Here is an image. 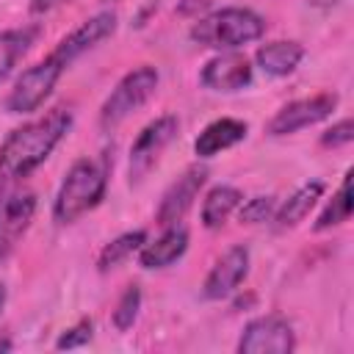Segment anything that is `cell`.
I'll list each match as a JSON object with an SVG mask.
<instances>
[{"label": "cell", "mask_w": 354, "mask_h": 354, "mask_svg": "<svg viewBox=\"0 0 354 354\" xmlns=\"http://www.w3.org/2000/svg\"><path fill=\"white\" fill-rule=\"evenodd\" d=\"M301 58H304V47H301L299 41H285V39L260 44L257 53H254L257 66H260L266 75H271V77H285V75H290V72L299 66Z\"/></svg>", "instance_id": "16"}, {"label": "cell", "mask_w": 354, "mask_h": 354, "mask_svg": "<svg viewBox=\"0 0 354 354\" xmlns=\"http://www.w3.org/2000/svg\"><path fill=\"white\" fill-rule=\"evenodd\" d=\"M274 210H277V199L274 196H254L241 207L238 218L243 224H260V221H268L274 216Z\"/></svg>", "instance_id": "23"}, {"label": "cell", "mask_w": 354, "mask_h": 354, "mask_svg": "<svg viewBox=\"0 0 354 354\" xmlns=\"http://www.w3.org/2000/svg\"><path fill=\"white\" fill-rule=\"evenodd\" d=\"M188 249V230L180 224L163 227V232L155 241H144V246L138 249V263L141 268H166L171 263H177Z\"/></svg>", "instance_id": "14"}, {"label": "cell", "mask_w": 354, "mask_h": 354, "mask_svg": "<svg viewBox=\"0 0 354 354\" xmlns=\"http://www.w3.org/2000/svg\"><path fill=\"white\" fill-rule=\"evenodd\" d=\"M207 180V171L202 166H191L185 169L163 194L160 205H158V213H155V224L163 230V227H171V224H180L183 216L191 210L194 199L199 196L202 185Z\"/></svg>", "instance_id": "10"}, {"label": "cell", "mask_w": 354, "mask_h": 354, "mask_svg": "<svg viewBox=\"0 0 354 354\" xmlns=\"http://www.w3.org/2000/svg\"><path fill=\"white\" fill-rule=\"evenodd\" d=\"M11 346H14V343H11L8 337H0V351H11Z\"/></svg>", "instance_id": "27"}, {"label": "cell", "mask_w": 354, "mask_h": 354, "mask_svg": "<svg viewBox=\"0 0 354 354\" xmlns=\"http://www.w3.org/2000/svg\"><path fill=\"white\" fill-rule=\"evenodd\" d=\"M263 33H266V19L252 8H241V6L218 8L196 19L191 28V39L213 50H238L249 41H257Z\"/></svg>", "instance_id": "3"}, {"label": "cell", "mask_w": 354, "mask_h": 354, "mask_svg": "<svg viewBox=\"0 0 354 354\" xmlns=\"http://www.w3.org/2000/svg\"><path fill=\"white\" fill-rule=\"evenodd\" d=\"M249 274V249L246 246H230L210 268V274L205 277L202 285V296L210 301L227 299L238 290V285L246 279Z\"/></svg>", "instance_id": "11"}, {"label": "cell", "mask_w": 354, "mask_h": 354, "mask_svg": "<svg viewBox=\"0 0 354 354\" xmlns=\"http://www.w3.org/2000/svg\"><path fill=\"white\" fill-rule=\"evenodd\" d=\"M108 3H111V0H108Z\"/></svg>", "instance_id": "29"}, {"label": "cell", "mask_w": 354, "mask_h": 354, "mask_svg": "<svg viewBox=\"0 0 354 354\" xmlns=\"http://www.w3.org/2000/svg\"><path fill=\"white\" fill-rule=\"evenodd\" d=\"M113 30H116V14H113V11H102V14H97V17L86 19V22H80L72 33H66V36L55 44L53 55H55L64 66H69L77 55H83V53H88L91 47H97V44H100L102 39H108Z\"/></svg>", "instance_id": "12"}, {"label": "cell", "mask_w": 354, "mask_h": 354, "mask_svg": "<svg viewBox=\"0 0 354 354\" xmlns=\"http://www.w3.org/2000/svg\"><path fill=\"white\" fill-rule=\"evenodd\" d=\"M202 86L210 91H241L252 83V64L235 50H224L202 66Z\"/></svg>", "instance_id": "13"}, {"label": "cell", "mask_w": 354, "mask_h": 354, "mask_svg": "<svg viewBox=\"0 0 354 354\" xmlns=\"http://www.w3.org/2000/svg\"><path fill=\"white\" fill-rule=\"evenodd\" d=\"M241 202H243V194L235 185H216V188H210L207 196L202 199V224L207 230H218L232 216V210Z\"/></svg>", "instance_id": "18"}, {"label": "cell", "mask_w": 354, "mask_h": 354, "mask_svg": "<svg viewBox=\"0 0 354 354\" xmlns=\"http://www.w3.org/2000/svg\"><path fill=\"white\" fill-rule=\"evenodd\" d=\"M64 3H69V0H30V14H33V17H41V14L55 11V8L64 6Z\"/></svg>", "instance_id": "26"}, {"label": "cell", "mask_w": 354, "mask_h": 354, "mask_svg": "<svg viewBox=\"0 0 354 354\" xmlns=\"http://www.w3.org/2000/svg\"><path fill=\"white\" fill-rule=\"evenodd\" d=\"M351 218V171L343 174V183L340 188L335 191V196L326 202V207L321 210L318 221H315V230H329V227H337L343 221Z\"/></svg>", "instance_id": "20"}, {"label": "cell", "mask_w": 354, "mask_h": 354, "mask_svg": "<svg viewBox=\"0 0 354 354\" xmlns=\"http://www.w3.org/2000/svg\"><path fill=\"white\" fill-rule=\"evenodd\" d=\"M69 127H72V111L58 105L44 116L11 130L0 144V191H8L36 166H41Z\"/></svg>", "instance_id": "1"}, {"label": "cell", "mask_w": 354, "mask_h": 354, "mask_svg": "<svg viewBox=\"0 0 354 354\" xmlns=\"http://www.w3.org/2000/svg\"><path fill=\"white\" fill-rule=\"evenodd\" d=\"M296 348L293 326L282 315H260L241 332V354H290Z\"/></svg>", "instance_id": "7"}, {"label": "cell", "mask_w": 354, "mask_h": 354, "mask_svg": "<svg viewBox=\"0 0 354 354\" xmlns=\"http://www.w3.org/2000/svg\"><path fill=\"white\" fill-rule=\"evenodd\" d=\"M36 28H17V30H0V83L11 75V69L17 66V61L30 50L33 39H36Z\"/></svg>", "instance_id": "19"}, {"label": "cell", "mask_w": 354, "mask_h": 354, "mask_svg": "<svg viewBox=\"0 0 354 354\" xmlns=\"http://www.w3.org/2000/svg\"><path fill=\"white\" fill-rule=\"evenodd\" d=\"M177 130H180L177 116L166 113V116H158L155 122H149L138 133V138L130 147V183H141L152 171V166L158 163L163 149L174 141Z\"/></svg>", "instance_id": "6"}, {"label": "cell", "mask_w": 354, "mask_h": 354, "mask_svg": "<svg viewBox=\"0 0 354 354\" xmlns=\"http://www.w3.org/2000/svg\"><path fill=\"white\" fill-rule=\"evenodd\" d=\"M158 69L155 66H138V69H133V72H127L119 83H116V88L105 97V102H102V108H100V127L102 130H113V127H119L133 111H138L152 94H155V88H158Z\"/></svg>", "instance_id": "4"}, {"label": "cell", "mask_w": 354, "mask_h": 354, "mask_svg": "<svg viewBox=\"0 0 354 354\" xmlns=\"http://www.w3.org/2000/svg\"><path fill=\"white\" fill-rule=\"evenodd\" d=\"M138 307H141V290H138V285H127L124 293H122L119 301H116L113 326H116L119 332H127V329L136 324V318H138Z\"/></svg>", "instance_id": "22"}, {"label": "cell", "mask_w": 354, "mask_h": 354, "mask_svg": "<svg viewBox=\"0 0 354 354\" xmlns=\"http://www.w3.org/2000/svg\"><path fill=\"white\" fill-rule=\"evenodd\" d=\"M354 138V122L351 119H340L337 124H332L324 136H321V144L324 147H343V144H348Z\"/></svg>", "instance_id": "25"}, {"label": "cell", "mask_w": 354, "mask_h": 354, "mask_svg": "<svg viewBox=\"0 0 354 354\" xmlns=\"http://www.w3.org/2000/svg\"><path fill=\"white\" fill-rule=\"evenodd\" d=\"M3 304H6V288L0 285V310H3Z\"/></svg>", "instance_id": "28"}, {"label": "cell", "mask_w": 354, "mask_h": 354, "mask_svg": "<svg viewBox=\"0 0 354 354\" xmlns=\"http://www.w3.org/2000/svg\"><path fill=\"white\" fill-rule=\"evenodd\" d=\"M321 194H324V183H321V180H313V183H304L301 188H296V191L274 210L277 227H296V224L313 210V205L321 199Z\"/></svg>", "instance_id": "17"}, {"label": "cell", "mask_w": 354, "mask_h": 354, "mask_svg": "<svg viewBox=\"0 0 354 354\" xmlns=\"http://www.w3.org/2000/svg\"><path fill=\"white\" fill-rule=\"evenodd\" d=\"M246 122H241V119H230V116H224V119H216V122H210L199 136H196V141H194V152L199 155V158H213V155H218L221 149H230V147H235L238 141H243L246 138Z\"/></svg>", "instance_id": "15"}, {"label": "cell", "mask_w": 354, "mask_h": 354, "mask_svg": "<svg viewBox=\"0 0 354 354\" xmlns=\"http://www.w3.org/2000/svg\"><path fill=\"white\" fill-rule=\"evenodd\" d=\"M335 105H337V94H329V91H321V94H313L304 100H293L271 116L266 133L268 136H290L296 130H304V127L318 124L326 116H332Z\"/></svg>", "instance_id": "8"}, {"label": "cell", "mask_w": 354, "mask_h": 354, "mask_svg": "<svg viewBox=\"0 0 354 354\" xmlns=\"http://www.w3.org/2000/svg\"><path fill=\"white\" fill-rule=\"evenodd\" d=\"M147 241V232L144 230H133V232H124L119 238H113L111 243L102 246L100 252V260H97V268L100 271H108V268H116L119 263H124L133 252H138Z\"/></svg>", "instance_id": "21"}, {"label": "cell", "mask_w": 354, "mask_h": 354, "mask_svg": "<svg viewBox=\"0 0 354 354\" xmlns=\"http://www.w3.org/2000/svg\"><path fill=\"white\" fill-rule=\"evenodd\" d=\"M105 188H108V166L102 160H88V158L75 160L55 194L53 218L58 224L77 221L83 213L94 210L102 202Z\"/></svg>", "instance_id": "2"}, {"label": "cell", "mask_w": 354, "mask_h": 354, "mask_svg": "<svg viewBox=\"0 0 354 354\" xmlns=\"http://www.w3.org/2000/svg\"><path fill=\"white\" fill-rule=\"evenodd\" d=\"M64 64L50 53L47 58H41L39 64L28 66L17 83L11 86L8 97H6V111L8 113H33L44 105V100L53 94L58 77L64 75Z\"/></svg>", "instance_id": "5"}, {"label": "cell", "mask_w": 354, "mask_h": 354, "mask_svg": "<svg viewBox=\"0 0 354 354\" xmlns=\"http://www.w3.org/2000/svg\"><path fill=\"white\" fill-rule=\"evenodd\" d=\"M36 213V196L30 191L0 194V263L14 252L19 238L28 232Z\"/></svg>", "instance_id": "9"}, {"label": "cell", "mask_w": 354, "mask_h": 354, "mask_svg": "<svg viewBox=\"0 0 354 354\" xmlns=\"http://www.w3.org/2000/svg\"><path fill=\"white\" fill-rule=\"evenodd\" d=\"M91 332H94V324H91L88 318H83V321H77L72 329H66V332L58 337L55 348H77V346H86V343L91 340Z\"/></svg>", "instance_id": "24"}]
</instances>
